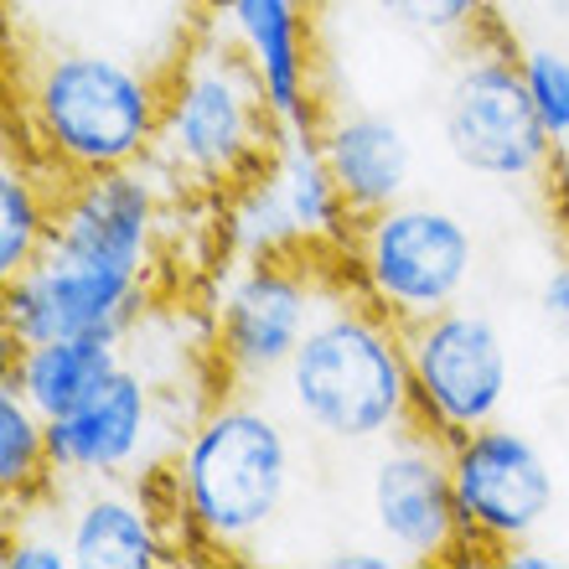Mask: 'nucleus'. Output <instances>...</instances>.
Returning <instances> with one entry per match:
<instances>
[{
	"mask_svg": "<svg viewBox=\"0 0 569 569\" xmlns=\"http://www.w3.org/2000/svg\"><path fill=\"white\" fill-rule=\"evenodd\" d=\"M290 430V415L259 389H223L197 409L171 461L150 471L166 518L181 523V549L228 559L270 539L296 492Z\"/></svg>",
	"mask_w": 569,
	"mask_h": 569,
	"instance_id": "f257e3e1",
	"label": "nucleus"
},
{
	"mask_svg": "<svg viewBox=\"0 0 569 569\" xmlns=\"http://www.w3.org/2000/svg\"><path fill=\"white\" fill-rule=\"evenodd\" d=\"M21 150L58 181L146 166L161 130V73L99 42H21L11 62Z\"/></svg>",
	"mask_w": 569,
	"mask_h": 569,
	"instance_id": "f03ea898",
	"label": "nucleus"
},
{
	"mask_svg": "<svg viewBox=\"0 0 569 569\" xmlns=\"http://www.w3.org/2000/svg\"><path fill=\"white\" fill-rule=\"evenodd\" d=\"M274 405L316 446L373 450L415 425L405 327L383 316L358 284H327L316 321L274 378Z\"/></svg>",
	"mask_w": 569,
	"mask_h": 569,
	"instance_id": "7ed1b4c3",
	"label": "nucleus"
},
{
	"mask_svg": "<svg viewBox=\"0 0 569 569\" xmlns=\"http://www.w3.org/2000/svg\"><path fill=\"white\" fill-rule=\"evenodd\" d=\"M274 114L264 104L259 78L223 31L202 16V27L181 42L161 73V130L150 150V171L166 187L228 197L270 161Z\"/></svg>",
	"mask_w": 569,
	"mask_h": 569,
	"instance_id": "20e7f679",
	"label": "nucleus"
},
{
	"mask_svg": "<svg viewBox=\"0 0 569 569\" xmlns=\"http://www.w3.org/2000/svg\"><path fill=\"white\" fill-rule=\"evenodd\" d=\"M337 254H347L352 284L399 327L461 306L481 270L471 223L446 202L415 192L383 212L352 218V233Z\"/></svg>",
	"mask_w": 569,
	"mask_h": 569,
	"instance_id": "39448f33",
	"label": "nucleus"
},
{
	"mask_svg": "<svg viewBox=\"0 0 569 569\" xmlns=\"http://www.w3.org/2000/svg\"><path fill=\"white\" fill-rule=\"evenodd\" d=\"M440 140L450 161L477 181L528 187L549 171L555 136L543 130L539 104L518 68V47L502 37L497 21L461 42L450 62L440 89Z\"/></svg>",
	"mask_w": 569,
	"mask_h": 569,
	"instance_id": "423d86ee",
	"label": "nucleus"
},
{
	"mask_svg": "<svg viewBox=\"0 0 569 569\" xmlns=\"http://www.w3.org/2000/svg\"><path fill=\"white\" fill-rule=\"evenodd\" d=\"M316 306L321 284L296 254H233L208 300V347L228 389H274Z\"/></svg>",
	"mask_w": 569,
	"mask_h": 569,
	"instance_id": "0eeeda50",
	"label": "nucleus"
},
{
	"mask_svg": "<svg viewBox=\"0 0 569 569\" xmlns=\"http://www.w3.org/2000/svg\"><path fill=\"white\" fill-rule=\"evenodd\" d=\"M415 420L440 440H461L502 420L512 393V352L492 316L461 300L450 311L405 327Z\"/></svg>",
	"mask_w": 569,
	"mask_h": 569,
	"instance_id": "6e6552de",
	"label": "nucleus"
},
{
	"mask_svg": "<svg viewBox=\"0 0 569 569\" xmlns=\"http://www.w3.org/2000/svg\"><path fill=\"white\" fill-rule=\"evenodd\" d=\"M223 233L233 254H327L352 233V212L316 136H280L270 161L228 192Z\"/></svg>",
	"mask_w": 569,
	"mask_h": 569,
	"instance_id": "1a4fd4ad",
	"label": "nucleus"
},
{
	"mask_svg": "<svg viewBox=\"0 0 569 569\" xmlns=\"http://www.w3.org/2000/svg\"><path fill=\"white\" fill-rule=\"evenodd\" d=\"M362 502L378 543L399 565H450L471 555L456 477H450V440L425 430L420 420L373 446Z\"/></svg>",
	"mask_w": 569,
	"mask_h": 569,
	"instance_id": "9d476101",
	"label": "nucleus"
},
{
	"mask_svg": "<svg viewBox=\"0 0 569 569\" xmlns=\"http://www.w3.org/2000/svg\"><path fill=\"white\" fill-rule=\"evenodd\" d=\"M450 477L471 555L502 559L512 543L539 539L559 508V481L549 456L518 425L492 420L450 440Z\"/></svg>",
	"mask_w": 569,
	"mask_h": 569,
	"instance_id": "9b49d317",
	"label": "nucleus"
},
{
	"mask_svg": "<svg viewBox=\"0 0 569 569\" xmlns=\"http://www.w3.org/2000/svg\"><path fill=\"white\" fill-rule=\"evenodd\" d=\"M187 430H171L156 378L120 362L99 389L62 420H47V456L58 481L83 477H150L161 446L177 450Z\"/></svg>",
	"mask_w": 569,
	"mask_h": 569,
	"instance_id": "f8f14e48",
	"label": "nucleus"
},
{
	"mask_svg": "<svg viewBox=\"0 0 569 569\" xmlns=\"http://www.w3.org/2000/svg\"><path fill=\"white\" fill-rule=\"evenodd\" d=\"M146 311V280L89 259L42 249L31 270L0 280V331L6 347L78 337V331H136Z\"/></svg>",
	"mask_w": 569,
	"mask_h": 569,
	"instance_id": "ddd939ff",
	"label": "nucleus"
},
{
	"mask_svg": "<svg viewBox=\"0 0 569 569\" xmlns=\"http://www.w3.org/2000/svg\"><path fill=\"white\" fill-rule=\"evenodd\" d=\"M316 6L306 0H212L208 21L243 52L280 136H316L327 93L316 78Z\"/></svg>",
	"mask_w": 569,
	"mask_h": 569,
	"instance_id": "4468645a",
	"label": "nucleus"
},
{
	"mask_svg": "<svg viewBox=\"0 0 569 569\" xmlns=\"http://www.w3.org/2000/svg\"><path fill=\"white\" fill-rule=\"evenodd\" d=\"M73 569H166L181 565V543L156 492H136V477H83L52 487Z\"/></svg>",
	"mask_w": 569,
	"mask_h": 569,
	"instance_id": "2eb2a0df",
	"label": "nucleus"
},
{
	"mask_svg": "<svg viewBox=\"0 0 569 569\" xmlns=\"http://www.w3.org/2000/svg\"><path fill=\"white\" fill-rule=\"evenodd\" d=\"M316 146L352 218L383 212L415 192V136L383 109H321Z\"/></svg>",
	"mask_w": 569,
	"mask_h": 569,
	"instance_id": "dca6fc26",
	"label": "nucleus"
},
{
	"mask_svg": "<svg viewBox=\"0 0 569 569\" xmlns=\"http://www.w3.org/2000/svg\"><path fill=\"white\" fill-rule=\"evenodd\" d=\"M124 337L130 331H78V337H47V342H21L6 358V383L27 399L42 420H62L104 383L124 362Z\"/></svg>",
	"mask_w": 569,
	"mask_h": 569,
	"instance_id": "f3484780",
	"label": "nucleus"
},
{
	"mask_svg": "<svg viewBox=\"0 0 569 569\" xmlns=\"http://www.w3.org/2000/svg\"><path fill=\"white\" fill-rule=\"evenodd\" d=\"M47 177L52 171L31 161L27 150L0 156V280L42 259L47 233H52V192H58V181Z\"/></svg>",
	"mask_w": 569,
	"mask_h": 569,
	"instance_id": "a211bd4d",
	"label": "nucleus"
},
{
	"mask_svg": "<svg viewBox=\"0 0 569 569\" xmlns=\"http://www.w3.org/2000/svg\"><path fill=\"white\" fill-rule=\"evenodd\" d=\"M58 471L47 456V420L0 378V497L6 512H27L52 502Z\"/></svg>",
	"mask_w": 569,
	"mask_h": 569,
	"instance_id": "6ab92c4d",
	"label": "nucleus"
},
{
	"mask_svg": "<svg viewBox=\"0 0 569 569\" xmlns=\"http://www.w3.org/2000/svg\"><path fill=\"white\" fill-rule=\"evenodd\" d=\"M378 21H389L405 37L440 47H461L477 31L492 27V6L487 0H368Z\"/></svg>",
	"mask_w": 569,
	"mask_h": 569,
	"instance_id": "aec40b11",
	"label": "nucleus"
},
{
	"mask_svg": "<svg viewBox=\"0 0 569 569\" xmlns=\"http://www.w3.org/2000/svg\"><path fill=\"white\" fill-rule=\"evenodd\" d=\"M518 68H523V83L539 104L543 130L555 136V146L569 140V52L549 42H528L518 47Z\"/></svg>",
	"mask_w": 569,
	"mask_h": 569,
	"instance_id": "412c9836",
	"label": "nucleus"
},
{
	"mask_svg": "<svg viewBox=\"0 0 569 569\" xmlns=\"http://www.w3.org/2000/svg\"><path fill=\"white\" fill-rule=\"evenodd\" d=\"M21 528L6 533V555L0 565L6 569H73V555H68V539H62L58 518L47 528H31V512H16Z\"/></svg>",
	"mask_w": 569,
	"mask_h": 569,
	"instance_id": "4be33fe9",
	"label": "nucleus"
},
{
	"mask_svg": "<svg viewBox=\"0 0 569 569\" xmlns=\"http://www.w3.org/2000/svg\"><path fill=\"white\" fill-rule=\"evenodd\" d=\"M543 202H549V218H555V233L569 249V140L555 146V156H549V171H543Z\"/></svg>",
	"mask_w": 569,
	"mask_h": 569,
	"instance_id": "5701e85b",
	"label": "nucleus"
},
{
	"mask_svg": "<svg viewBox=\"0 0 569 569\" xmlns=\"http://www.w3.org/2000/svg\"><path fill=\"white\" fill-rule=\"evenodd\" d=\"M539 311H543V321L569 342V249H565V259H559L555 270L539 280Z\"/></svg>",
	"mask_w": 569,
	"mask_h": 569,
	"instance_id": "b1692460",
	"label": "nucleus"
},
{
	"mask_svg": "<svg viewBox=\"0 0 569 569\" xmlns=\"http://www.w3.org/2000/svg\"><path fill=\"white\" fill-rule=\"evenodd\" d=\"M497 565H508V569H559V559L555 555H543L539 543L528 539V543H512L508 555L497 559Z\"/></svg>",
	"mask_w": 569,
	"mask_h": 569,
	"instance_id": "393cba45",
	"label": "nucleus"
},
{
	"mask_svg": "<svg viewBox=\"0 0 569 569\" xmlns=\"http://www.w3.org/2000/svg\"><path fill=\"white\" fill-rule=\"evenodd\" d=\"M331 565H342V569H393L399 559H393L389 549H342V555H331Z\"/></svg>",
	"mask_w": 569,
	"mask_h": 569,
	"instance_id": "a878e982",
	"label": "nucleus"
},
{
	"mask_svg": "<svg viewBox=\"0 0 569 569\" xmlns=\"http://www.w3.org/2000/svg\"><path fill=\"white\" fill-rule=\"evenodd\" d=\"M6 6H11V16H16V21H47V16L68 11L73 0H6Z\"/></svg>",
	"mask_w": 569,
	"mask_h": 569,
	"instance_id": "bb28decb",
	"label": "nucleus"
},
{
	"mask_svg": "<svg viewBox=\"0 0 569 569\" xmlns=\"http://www.w3.org/2000/svg\"><path fill=\"white\" fill-rule=\"evenodd\" d=\"M136 6H177V0H136Z\"/></svg>",
	"mask_w": 569,
	"mask_h": 569,
	"instance_id": "cd10ccee",
	"label": "nucleus"
},
{
	"mask_svg": "<svg viewBox=\"0 0 569 569\" xmlns=\"http://www.w3.org/2000/svg\"><path fill=\"white\" fill-rule=\"evenodd\" d=\"M306 6H316V11H321V6H327V0H306Z\"/></svg>",
	"mask_w": 569,
	"mask_h": 569,
	"instance_id": "c85d7f7f",
	"label": "nucleus"
}]
</instances>
